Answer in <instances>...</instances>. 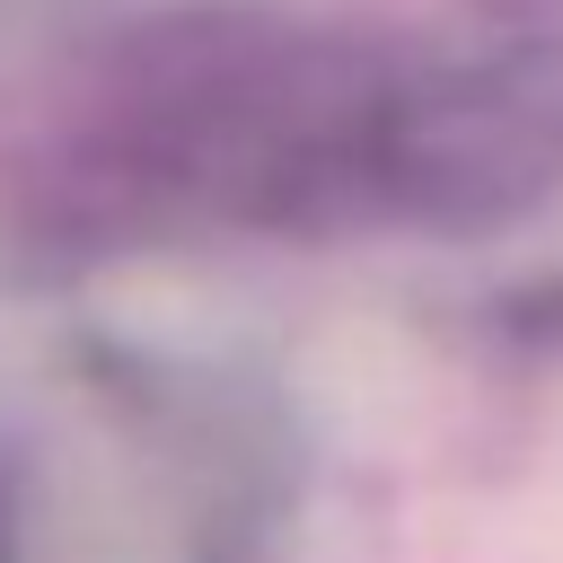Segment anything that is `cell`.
<instances>
[{
  "mask_svg": "<svg viewBox=\"0 0 563 563\" xmlns=\"http://www.w3.org/2000/svg\"><path fill=\"white\" fill-rule=\"evenodd\" d=\"M0 563H18V537H9V510H0Z\"/></svg>",
  "mask_w": 563,
  "mask_h": 563,
  "instance_id": "obj_1",
  "label": "cell"
}]
</instances>
